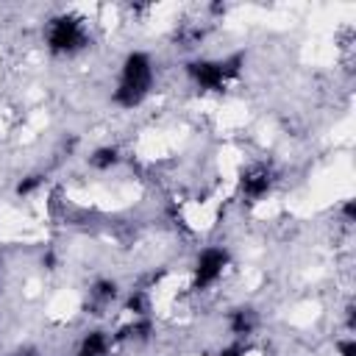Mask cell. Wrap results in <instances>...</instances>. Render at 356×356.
<instances>
[{
    "label": "cell",
    "instance_id": "obj_1",
    "mask_svg": "<svg viewBox=\"0 0 356 356\" xmlns=\"http://www.w3.org/2000/svg\"><path fill=\"white\" fill-rule=\"evenodd\" d=\"M156 81V70H153V58L145 50H131L122 64H120V75H117V86H114V106L131 111L139 108L153 89Z\"/></svg>",
    "mask_w": 356,
    "mask_h": 356
},
{
    "label": "cell",
    "instance_id": "obj_2",
    "mask_svg": "<svg viewBox=\"0 0 356 356\" xmlns=\"http://www.w3.org/2000/svg\"><path fill=\"white\" fill-rule=\"evenodd\" d=\"M44 44L53 56H75L89 44V31L75 14H56L44 25Z\"/></svg>",
    "mask_w": 356,
    "mask_h": 356
},
{
    "label": "cell",
    "instance_id": "obj_3",
    "mask_svg": "<svg viewBox=\"0 0 356 356\" xmlns=\"http://www.w3.org/2000/svg\"><path fill=\"white\" fill-rule=\"evenodd\" d=\"M236 67L231 58H192L186 61L189 81L203 92H222L234 78Z\"/></svg>",
    "mask_w": 356,
    "mask_h": 356
},
{
    "label": "cell",
    "instance_id": "obj_4",
    "mask_svg": "<svg viewBox=\"0 0 356 356\" xmlns=\"http://www.w3.org/2000/svg\"><path fill=\"white\" fill-rule=\"evenodd\" d=\"M228 261H231V256H228L225 248H220V245H206V248L197 253L195 264H192V284H195V289H209V286H214V284L225 275Z\"/></svg>",
    "mask_w": 356,
    "mask_h": 356
},
{
    "label": "cell",
    "instance_id": "obj_5",
    "mask_svg": "<svg viewBox=\"0 0 356 356\" xmlns=\"http://www.w3.org/2000/svg\"><path fill=\"white\" fill-rule=\"evenodd\" d=\"M273 170L270 167H264V164H250L248 170H242V175H239V192H242V197H248L250 203H256V200H261V197H267L270 195V189H273Z\"/></svg>",
    "mask_w": 356,
    "mask_h": 356
},
{
    "label": "cell",
    "instance_id": "obj_6",
    "mask_svg": "<svg viewBox=\"0 0 356 356\" xmlns=\"http://www.w3.org/2000/svg\"><path fill=\"white\" fill-rule=\"evenodd\" d=\"M108 350L111 339L106 331H89L78 345V356H108Z\"/></svg>",
    "mask_w": 356,
    "mask_h": 356
},
{
    "label": "cell",
    "instance_id": "obj_7",
    "mask_svg": "<svg viewBox=\"0 0 356 356\" xmlns=\"http://www.w3.org/2000/svg\"><path fill=\"white\" fill-rule=\"evenodd\" d=\"M117 161H120V150H117L114 145L95 147V150H92V156H89V167H92V170H100V172H106V170L117 167Z\"/></svg>",
    "mask_w": 356,
    "mask_h": 356
},
{
    "label": "cell",
    "instance_id": "obj_8",
    "mask_svg": "<svg viewBox=\"0 0 356 356\" xmlns=\"http://www.w3.org/2000/svg\"><path fill=\"white\" fill-rule=\"evenodd\" d=\"M228 325H231V334L234 337H250L253 328H256V314L250 309H236L231 314V323Z\"/></svg>",
    "mask_w": 356,
    "mask_h": 356
},
{
    "label": "cell",
    "instance_id": "obj_9",
    "mask_svg": "<svg viewBox=\"0 0 356 356\" xmlns=\"http://www.w3.org/2000/svg\"><path fill=\"white\" fill-rule=\"evenodd\" d=\"M89 295H92V300H95V303L106 306V303H111V300L117 298V284H114L111 278H100V281H95V284H92Z\"/></svg>",
    "mask_w": 356,
    "mask_h": 356
},
{
    "label": "cell",
    "instance_id": "obj_10",
    "mask_svg": "<svg viewBox=\"0 0 356 356\" xmlns=\"http://www.w3.org/2000/svg\"><path fill=\"white\" fill-rule=\"evenodd\" d=\"M337 348H339V356H356V342L353 339H342Z\"/></svg>",
    "mask_w": 356,
    "mask_h": 356
},
{
    "label": "cell",
    "instance_id": "obj_11",
    "mask_svg": "<svg viewBox=\"0 0 356 356\" xmlns=\"http://www.w3.org/2000/svg\"><path fill=\"white\" fill-rule=\"evenodd\" d=\"M220 356H245V350H242V345H228L220 350Z\"/></svg>",
    "mask_w": 356,
    "mask_h": 356
}]
</instances>
